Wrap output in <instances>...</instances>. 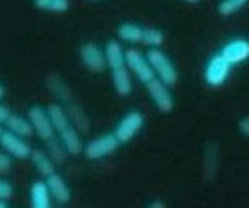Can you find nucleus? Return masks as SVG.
<instances>
[{"mask_svg": "<svg viewBox=\"0 0 249 208\" xmlns=\"http://www.w3.org/2000/svg\"><path fill=\"white\" fill-rule=\"evenodd\" d=\"M146 59H148V63H150L151 69L155 73V77L159 80L166 84V86H177L178 82V71L175 68V64L169 57H167L166 53L162 52L160 48H151L150 52L146 53Z\"/></svg>", "mask_w": 249, "mask_h": 208, "instance_id": "f257e3e1", "label": "nucleus"}, {"mask_svg": "<svg viewBox=\"0 0 249 208\" xmlns=\"http://www.w3.org/2000/svg\"><path fill=\"white\" fill-rule=\"evenodd\" d=\"M120 146L121 142L114 134H104V136L89 140L88 144L84 146L82 153L89 160H100V158H105V156L112 155L114 151H118Z\"/></svg>", "mask_w": 249, "mask_h": 208, "instance_id": "f03ea898", "label": "nucleus"}, {"mask_svg": "<svg viewBox=\"0 0 249 208\" xmlns=\"http://www.w3.org/2000/svg\"><path fill=\"white\" fill-rule=\"evenodd\" d=\"M27 118L31 121L32 132L36 134L41 140H50L55 137V130H53V125L50 121V116H48V110L39 107V105H34L29 109L27 112Z\"/></svg>", "mask_w": 249, "mask_h": 208, "instance_id": "7ed1b4c3", "label": "nucleus"}, {"mask_svg": "<svg viewBox=\"0 0 249 208\" xmlns=\"http://www.w3.org/2000/svg\"><path fill=\"white\" fill-rule=\"evenodd\" d=\"M124 64H126V68H128V71L132 75H135V77L139 78V82L148 84L151 78H155V73L151 69L146 55H142L135 48L124 50Z\"/></svg>", "mask_w": 249, "mask_h": 208, "instance_id": "20e7f679", "label": "nucleus"}, {"mask_svg": "<svg viewBox=\"0 0 249 208\" xmlns=\"http://www.w3.org/2000/svg\"><path fill=\"white\" fill-rule=\"evenodd\" d=\"M146 91L150 94L151 102L155 104V107L160 110L162 114H169L175 109V100H173L171 93H169V86L159 80V78H151L150 82L144 84Z\"/></svg>", "mask_w": 249, "mask_h": 208, "instance_id": "39448f33", "label": "nucleus"}, {"mask_svg": "<svg viewBox=\"0 0 249 208\" xmlns=\"http://www.w3.org/2000/svg\"><path fill=\"white\" fill-rule=\"evenodd\" d=\"M142 125H144V116L141 114L139 110H130L128 114H124L120 123L116 125L114 136L118 137L121 144L130 142L141 132Z\"/></svg>", "mask_w": 249, "mask_h": 208, "instance_id": "423d86ee", "label": "nucleus"}, {"mask_svg": "<svg viewBox=\"0 0 249 208\" xmlns=\"http://www.w3.org/2000/svg\"><path fill=\"white\" fill-rule=\"evenodd\" d=\"M230 71H231V64L221 53H217L205 66V82L208 86H212V87H219V86H223L226 82Z\"/></svg>", "mask_w": 249, "mask_h": 208, "instance_id": "0eeeda50", "label": "nucleus"}, {"mask_svg": "<svg viewBox=\"0 0 249 208\" xmlns=\"http://www.w3.org/2000/svg\"><path fill=\"white\" fill-rule=\"evenodd\" d=\"M0 148H2L9 156L18 158V160H27V158L31 156V151H32V148L29 146L25 137L11 134V132H7V130H4L2 136H0Z\"/></svg>", "mask_w": 249, "mask_h": 208, "instance_id": "6e6552de", "label": "nucleus"}, {"mask_svg": "<svg viewBox=\"0 0 249 208\" xmlns=\"http://www.w3.org/2000/svg\"><path fill=\"white\" fill-rule=\"evenodd\" d=\"M80 61L89 71L102 73L107 68L105 61V52L96 45V43H84L80 47Z\"/></svg>", "mask_w": 249, "mask_h": 208, "instance_id": "1a4fd4ad", "label": "nucleus"}, {"mask_svg": "<svg viewBox=\"0 0 249 208\" xmlns=\"http://www.w3.org/2000/svg\"><path fill=\"white\" fill-rule=\"evenodd\" d=\"M219 53H221L231 66L244 63V61L249 59V41L248 39H242V37L231 39L230 43L224 45L223 50H221Z\"/></svg>", "mask_w": 249, "mask_h": 208, "instance_id": "9d476101", "label": "nucleus"}, {"mask_svg": "<svg viewBox=\"0 0 249 208\" xmlns=\"http://www.w3.org/2000/svg\"><path fill=\"white\" fill-rule=\"evenodd\" d=\"M45 182L48 185V191H50V196L55 203L59 205H66L70 199H71V191H70V185L64 178L59 174L57 171L52 173L50 176L45 178Z\"/></svg>", "mask_w": 249, "mask_h": 208, "instance_id": "9b49d317", "label": "nucleus"}, {"mask_svg": "<svg viewBox=\"0 0 249 208\" xmlns=\"http://www.w3.org/2000/svg\"><path fill=\"white\" fill-rule=\"evenodd\" d=\"M57 139L61 140V144L64 146V150H66L68 155L77 156L84 151V144H82V139H80V134H78L77 126L73 125V123L71 125H68L66 128H62L61 132H57Z\"/></svg>", "mask_w": 249, "mask_h": 208, "instance_id": "f8f14e48", "label": "nucleus"}, {"mask_svg": "<svg viewBox=\"0 0 249 208\" xmlns=\"http://www.w3.org/2000/svg\"><path fill=\"white\" fill-rule=\"evenodd\" d=\"M29 160L32 162V166H34V169L37 171V174H41L43 178H47V176H50L52 173H55V166H57V164L52 160V156L48 155L47 151L32 150Z\"/></svg>", "mask_w": 249, "mask_h": 208, "instance_id": "ddd939ff", "label": "nucleus"}, {"mask_svg": "<svg viewBox=\"0 0 249 208\" xmlns=\"http://www.w3.org/2000/svg\"><path fill=\"white\" fill-rule=\"evenodd\" d=\"M2 126H4V130L11 132V134H16V136L20 137H29L34 134L29 118H23L20 114H9Z\"/></svg>", "mask_w": 249, "mask_h": 208, "instance_id": "4468645a", "label": "nucleus"}, {"mask_svg": "<svg viewBox=\"0 0 249 208\" xmlns=\"http://www.w3.org/2000/svg\"><path fill=\"white\" fill-rule=\"evenodd\" d=\"M104 52H105V61H107V68L116 69V68L126 66V64H124V50L118 39H110V41L105 45Z\"/></svg>", "mask_w": 249, "mask_h": 208, "instance_id": "2eb2a0df", "label": "nucleus"}, {"mask_svg": "<svg viewBox=\"0 0 249 208\" xmlns=\"http://www.w3.org/2000/svg\"><path fill=\"white\" fill-rule=\"evenodd\" d=\"M31 205L34 208H48L52 205V196L47 182L37 180L31 185Z\"/></svg>", "mask_w": 249, "mask_h": 208, "instance_id": "dca6fc26", "label": "nucleus"}, {"mask_svg": "<svg viewBox=\"0 0 249 208\" xmlns=\"http://www.w3.org/2000/svg\"><path fill=\"white\" fill-rule=\"evenodd\" d=\"M112 71V86H114V91L120 96H128L132 93V77H130V71L126 66L123 68H116L110 69Z\"/></svg>", "mask_w": 249, "mask_h": 208, "instance_id": "f3484780", "label": "nucleus"}, {"mask_svg": "<svg viewBox=\"0 0 249 208\" xmlns=\"http://www.w3.org/2000/svg\"><path fill=\"white\" fill-rule=\"evenodd\" d=\"M48 116H50V121L53 125V130H55V136L57 132H61L62 128H66L68 125H71V120H70V114L68 110L59 104H53L48 107Z\"/></svg>", "mask_w": 249, "mask_h": 208, "instance_id": "a211bd4d", "label": "nucleus"}, {"mask_svg": "<svg viewBox=\"0 0 249 208\" xmlns=\"http://www.w3.org/2000/svg\"><path fill=\"white\" fill-rule=\"evenodd\" d=\"M118 37L123 39L126 43H141V37H142V27L137 25V23H121L118 27Z\"/></svg>", "mask_w": 249, "mask_h": 208, "instance_id": "6ab92c4d", "label": "nucleus"}, {"mask_svg": "<svg viewBox=\"0 0 249 208\" xmlns=\"http://www.w3.org/2000/svg\"><path fill=\"white\" fill-rule=\"evenodd\" d=\"M34 7L45 13H53V15H61L70 9V0H32Z\"/></svg>", "mask_w": 249, "mask_h": 208, "instance_id": "aec40b11", "label": "nucleus"}, {"mask_svg": "<svg viewBox=\"0 0 249 208\" xmlns=\"http://www.w3.org/2000/svg\"><path fill=\"white\" fill-rule=\"evenodd\" d=\"M142 45H148L151 48H159L164 45V32L153 27H142V37H141Z\"/></svg>", "mask_w": 249, "mask_h": 208, "instance_id": "412c9836", "label": "nucleus"}, {"mask_svg": "<svg viewBox=\"0 0 249 208\" xmlns=\"http://www.w3.org/2000/svg\"><path fill=\"white\" fill-rule=\"evenodd\" d=\"M45 144H47V153L52 156V160L55 162V164H62V162L66 160L68 153H66L64 146L61 144V140H59L57 137H53V139L47 140Z\"/></svg>", "mask_w": 249, "mask_h": 208, "instance_id": "4be33fe9", "label": "nucleus"}, {"mask_svg": "<svg viewBox=\"0 0 249 208\" xmlns=\"http://www.w3.org/2000/svg\"><path fill=\"white\" fill-rule=\"evenodd\" d=\"M246 4H248V0H221L217 11L221 16H231L235 13H239Z\"/></svg>", "mask_w": 249, "mask_h": 208, "instance_id": "5701e85b", "label": "nucleus"}, {"mask_svg": "<svg viewBox=\"0 0 249 208\" xmlns=\"http://www.w3.org/2000/svg\"><path fill=\"white\" fill-rule=\"evenodd\" d=\"M13 192H15L13 185H11L7 180H2V178H0V199L9 201V199L13 198Z\"/></svg>", "mask_w": 249, "mask_h": 208, "instance_id": "b1692460", "label": "nucleus"}, {"mask_svg": "<svg viewBox=\"0 0 249 208\" xmlns=\"http://www.w3.org/2000/svg\"><path fill=\"white\" fill-rule=\"evenodd\" d=\"M11 166H13V156H9L5 151H0V174L9 173Z\"/></svg>", "mask_w": 249, "mask_h": 208, "instance_id": "393cba45", "label": "nucleus"}, {"mask_svg": "<svg viewBox=\"0 0 249 208\" xmlns=\"http://www.w3.org/2000/svg\"><path fill=\"white\" fill-rule=\"evenodd\" d=\"M11 114V110L7 109V105L2 104V100H0V125H4V121L7 120V116Z\"/></svg>", "mask_w": 249, "mask_h": 208, "instance_id": "a878e982", "label": "nucleus"}, {"mask_svg": "<svg viewBox=\"0 0 249 208\" xmlns=\"http://www.w3.org/2000/svg\"><path fill=\"white\" fill-rule=\"evenodd\" d=\"M239 130L244 134V136L249 137V118H244V120H240L239 123Z\"/></svg>", "mask_w": 249, "mask_h": 208, "instance_id": "bb28decb", "label": "nucleus"}, {"mask_svg": "<svg viewBox=\"0 0 249 208\" xmlns=\"http://www.w3.org/2000/svg\"><path fill=\"white\" fill-rule=\"evenodd\" d=\"M150 207H166V205L162 203V201H153V203H150Z\"/></svg>", "mask_w": 249, "mask_h": 208, "instance_id": "cd10ccee", "label": "nucleus"}, {"mask_svg": "<svg viewBox=\"0 0 249 208\" xmlns=\"http://www.w3.org/2000/svg\"><path fill=\"white\" fill-rule=\"evenodd\" d=\"M9 207V201H4V199H0V208H7Z\"/></svg>", "mask_w": 249, "mask_h": 208, "instance_id": "c85d7f7f", "label": "nucleus"}, {"mask_svg": "<svg viewBox=\"0 0 249 208\" xmlns=\"http://www.w3.org/2000/svg\"><path fill=\"white\" fill-rule=\"evenodd\" d=\"M4 94H5V89H4V86H2V84H0V100L4 98Z\"/></svg>", "mask_w": 249, "mask_h": 208, "instance_id": "c756f323", "label": "nucleus"}, {"mask_svg": "<svg viewBox=\"0 0 249 208\" xmlns=\"http://www.w3.org/2000/svg\"><path fill=\"white\" fill-rule=\"evenodd\" d=\"M183 2H189V4H197L199 0H183Z\"/></svg>", "mask_w": 249, "mask_h": 208, "instance_id": "7c9ffc66", "label": "nucleus"}, {"mask_svg": "<svg viewBox=\"0 0 249 208\" xmlns=\"http://www.w3.org/2000/svg\"><path fill=\"white\" fill-rule=\"evenodd\" d=\"M2 132H4V126L0 125V136H2Z\"/></svg>", "mask_w": 249, "mask_h": 208, "instance_id": "2f4dec72", "label": "nucleus"}]
</instances>
